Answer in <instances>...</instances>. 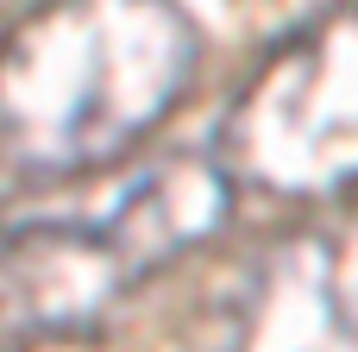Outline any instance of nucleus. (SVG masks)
Returning a JSON list of instances; mask_svg holds the SVG:
<instances>
[{
	"label": "nucleus",
	"instance_id": "1",
	"mask_svg": "<svg viewBox=\"0 0 358 352\" xmlns=\"http://www.w3.org/2000/svg\"><path fill=\"white\" fill-rule=\"evenodd\" d=\"M201 25L182 0H31L0 25V170L76 183L138 151L189 94Z\"/></svg>",
	"mask_w": 358,
	"mask_h": 352
},
{
	"label": "nucleus",
	"instance_id": "2",
	"mask_svg": "<svg viewBox=\"0 0 358 352\" xmlns=\"http://www.w3.org/2000/svg\"><path fill=\"white\" fill-rule=\"evenodd\" d=\"M239 214V183L214 151H170L120 176L82 214L0 220V346L88 340L151 277L214 246Z\"/></svg>",
	"mask_w": 358,
	"mask_h": 352
},
{
	"label": "nucleus",
	"instance_id": "3",
	"mask_svg": "<svg viewBox=\"0 0 358 352\" xmlns=\"http://www.w3.org/2000/svg\"><path fill=\"white\" fill-rule=\"evenodd\" d=\"M220 170L271 202L340 208L358 189V6H327L283 31L233 88Z\"/></svg>",
	"mask_w": 358,
	"mask_h": 352
},
{
	"label": "nucleus",
	"instance_id": "4",
	"mask_svg": "<svg viewBox=\"0 0 358 352\" xmlns=\"http://www.w3.org/2000/svg\"><path fill=\"white\" fill-rule=\"evenodd\" d=\"M214 352H358V208L277 233L239 277Z\"/></svg>",
	"mask_w": 358,
	"mask_h": 352
}]
</instances>
